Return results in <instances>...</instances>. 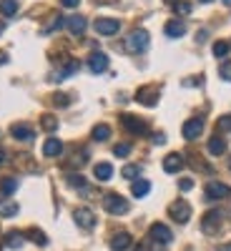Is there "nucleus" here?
I'll return each mask as SVG.
<instances>
[{
  "mask_svg": "<svg viewBox=\"0 0 231 251\" xmlns=\"http://www.w3.org/2000/svg\"><path fill=\"white\" fill-rule=\"evenodd\" d=\"M63 153V143L58 141V138H48L46 143H43V156H48V158H58Z\"/></svg>",
  "mask_w": 231,
  "mask_h": 251,
  "instance_id": "nucleus-17",
  "label": "nucleus"
},
{
  "mask_svg": "<svg viewBox=\"0 0 231 251\" xmlns=\"http://www.w3.org/2000/svg\"><path fill=\"white\" fill-rule=\"evenodd\" d=\"M204 133V118H188L186 123H183V138L186 141H196L199 136Z\"/></svg>",
  "mask_w": 231,
  "mask_h": 251,
  "instance_id": "nucleus-10",
  "label": "nucleus"
},
{
  "mask_svg": "<svg viewBox=\"0 0 231 251\" xmlns=\"http://www.w3.org/2000/svg\"><path fill=\"white\" fill-rule=\"evenodd\" d=\"M18 211H20V208H18V203H15V201H0V216L13 219Z\"/></svg>",
  "mask_w": 231,
  "mask_h": 251,
  "instance_id": "nucleus-24",
  "label": "nucleus"
},
{
  "mask_svg": "<svg viewBox=\"0 0 231 251\" xmlns=\"http://www.w3.org/2000/svg\"><path fill=\"white\" fill-rule=\"evenodd\" d=\"M23 241H26V236L20 234V231H10L5 236V246L8 249H20V246H23Z\"/></svg>",
  "mask_w": 231,
  "mask_h": 251,
  "instance_id": "nucleus-26",
  "label": "nucleus"
},
{
  "mask_svg": "<svg viewBox=\"0 0 231 251\" xmlns=\"http://www.w3.org/2000/svg\"><path fill=\"white\" fill-rule=\"evenodd\" d=\"M3 163H8V153H5V149H0V166Z\"/></svg>",
  "mask_w": 231,
  "mask_h": 251,
  "instance_id": "nucleus-42",
  "label": "nucleus"
},
{
  "mask_svg": "<svg viewBox=\"0 0 231 251\" xmlns=\"http://www.w3.org/2000/svg\"><path fill=\"white\" fill-rule=\"evenodd\" d=\"M113 153H116L118 158H126V156L131 153V143H118L116 149H113Z\"/></svg>",
  "mask_w": 231,
  "mask_h": 251,
  "instance_id": "nucleus-34",
  "label": "nucleus"
},
{
  "mask_svg": "<svg viewBox=\"0 0 231 251\" xmlns=\"http://www.w3.org/2000/svg\"><path fill=\"white\" fill-rule=\"evenodd\" d=\"M15 188H18V178H13V176L0 178V194H3V196H10Z\"/></svg>",
  "mask_w": 231,
  "mask_h": 251,
  "instance_id": "nucleus-23",
  "label": "nucleus"
},
{
  "mask_svg": "<svg viewBox=\"0 0 231 251\" xmlns=\"http://www.w3.org/2000/svg\"><path fill=\"white\" fill-rule=\"evenodd\" d=\"M103 208L113 216H121V214L128 211V201H126L121 194H106L103 196Z\"/></svg>",
  "mask_w": 231,
  "mask_h": 251,
  "instance_id": "nucleus-1",
  "label": "nucleus"
},
{
  "mask_svg": "<svg viewBox=\"0 0 231 251\" xmlns=\"http://www.w3.org/2000/svg\"><path fill=\"white\" fill-rule=\"evenodd\" d=\"M121 123H123L126 131H128V133H136V136H143L146 131H149L146 121H141L138 116H131V113H123V116H121Z\"/></svg>",
  "mask_w": 231,
  "mask_h": 251,
  "instance_id": "nucleus-6",
  "label": "nucleus"
},
{
  "mask_svg": "<svg viewBox=\"0 0 231 251\" xmlns=\"http://www.w3.org/2000/svg\"><path fill=\"white\" fill-rule=\"evenodd\" d=\"M204 194H206L208 201H221V199L231 196V188L226 183H221V181H208L206 188H204Z\"/></svg>",
  "mask_w": 231,
  "mask_h": 251,
  "instance_id": "nucleus-4",
  "label": "nucleus"
},
{
  "mask_svg": "<svg viewBox=\"0 0 231 251\" xmlns=\"http://www.w3.org/2000/svg\"><path fill=\"white\" fill-rule=\"evenodd\" d=\"M78 3H80V0H60L63 8H78Z\"/></svg>",
  "mask_w": 231,
  "mask_h": 251,
  "instance_id": "nucleus-40",
  "label": "nucleus"
},
{
  "mask_svg": "<svg viewBox=\"0 0 231 251\" xmlns=\"http://www.w3.org/2000/svg\"><path fill=\"white\" fill-rule=\"evenodd\" d=\"M221 224H224V214L221 211H206L204 214V221H201V228H204L206 234H216Z\"/></svg>",
  "mask_w": 231,
  "mask_h": 251,
  "instance_id": "nucleus-9",
  "label": "nucleus"
},
{
  "mask_svg": "<svg viewBox=\"0 0 231 251\" xmlns=\"http://www.w3.org/2000/svg\"><path fill=\"white\" fill-rule=\"evenodd\" d=\"M224 5H226V8H231V0H224Z\"/></svg>",
  "mask_w": 231,
  "mask_h": 251,
  "instance_id": "nucleus-45",
  "label": "nucleus"
},
{
  "mask_svg": "<svg viewBox=\"0 0 231 251\" xmlns=\"http://www.w3.org/2000/svg\"><path fill=\"white\" fill-rule=\"evenodd\" d=\"M149 191H151V183L146 181V178H136V181H133V186H131V194H133L136 199H143Z\"/></svg>",
  "mask_w": 231,
  "mask_h": 251,
  "instance_id": "nucleus-21",
  "label": "nucleus"
},
{
  "mask_svg": "<svg viewBox=\"0 0 231 251\" xmlns=\"http://www.w3.org/2000/svg\"><path fill=\"white\" fill-rule=\"evenodd\" d=\"M229 50H231V46L226 43V40H216V43H214V55L216 58H226Z\"/></svg>",
  "mask_w": 231,
  "mask_h": 251,
  "instance_id": "nucleus-27",
  "label": "nucleus"
},
{
  "mask_svg": "<svg viewBox=\"0 0 231 251\" xmlns=\"http://www.w3.org/2000/svg\"><path fill=\"white\" fill-rule=\"evenodd\" d=\"M169 216L176 221V224H186L191 219V203L183 201V199H176L171 206H169Z\"/></svg>",
  "mask_w": 231,
  "mask_h": 251,
  "instance_id": "nucleus-3",
  "label": "nucleus"
},
{
  "mask_svg": "<svg viewBox=\"0 0 231 251\" xmlns=\"http://www.w3.org/2000/svg\"><path fill=\"white\" fill-rule=\"evenodd\" d=\"M93 28H96L98 35H116L121 30V23H118L116 18H98L96 23H93Z\"/></svg>",
  "mask_w": 231,
  "mask_h": 251,
  "instance_id": "nucleus-8",
  "label": "nucleus"
},
{
  "mask_svg": "<svg viewBox=\"0 0 231 251\" xmlns=\"http://www.w3.org/2000/svg\"><path fill=\"white\" fill-rule=\"evenodd\" d=\"M154 143H156V146L166 143V136H163V133H154Z\"/></svg>",
  "mask_w": 231,
  "mask_h": 251,
  "instance_id": "nucleus-41",
  "label": "nucleus"
},
{
  "mask_svg": "<svg viewBox=\"0 0 231 251\" xmlns=\"http://www.w3.org/2000/svg\"><path fill=\"white\" fill-rule=\"evenodd\" d=\"M15 10H18L15 0H0V13L3 15H15Z\"/></svg>",
  "mask_w": 231,
  "mask_h": 251,
  "instance_id": "nucleus-29",
  "label": "nucleus"
},
{
  "mask_svg": "<svg viewBox=\"0 0 231 251\" xmlns=\"http://www.w3.org/2000/svg\"><path fill=\"white\" fill-rule=\"evenodd\" d=\"M93 176L96 181H111L113 178V166L108 161H103V163H96V169H93Z\"/></svg>",
  "mask_w": 231,
  "mask_h": 251,
  "instance_id": "nucleus-18",
  "label": "nucleus"
},
{
  "mask_svg": "<svg viewBox=\"0 0 231 251\" xmlns=\"http://www.w3.org/2000/svg\"><path fill=\"white\" fill-rule=\"evenodd\" d=\"M26 236H28L33 244H38V246H48V239H46V234L40 231V228H28Z\"/></svg>",
  "mask_w": 231,
  "mask_h": 251,
  "instance_id": "nucleus-25",
  "label": "nucleus"
},
{
  "mask_svg": "<svg viewBox=\"0 0 231 251\" xmlns=\"http://www.w3.org/2000/svg\"><path fill=\"white\" fill-rule=\"evenodd\" d=\"M0 63H8V55L5 53H0Z\"/></svg>",
  "mask_w": 231,
  "mask_h": 251,
  "instance_id": "nucleus-44",
  "label": "nucleus"
},
{
  "mask_svg": "<svg viewBox=\"0 0 231 251\" xmlns=\"http://www.w3.org/2000/svg\"><path fill=\"white\" fill-rule=\"evenodd\" d=\"M53 103H55V106H68L71 98H68L66 93H55V96H53Z\"/></svg>",
  "mask_w": 231,
  "mask_h": 251,
  "instance_id": "nucleus-36",
  "label": "nucleus"
},
{
  "mask_svg": "<svg viewBox=\"0 0 231 251\" xmlns=\"http://www.w3.org/2000/svg\"><path fill=\"white\" fill-rule=\"evenodd\" d=\"M136 100L141 103V106L154 108L156 103H158V88H156V86H143V88H138V91H136Z\"/></svg>",
  "mask_w": 231,
  "mask_h": 251,
  "instance_id": "nucleus-7",
  "label": "nucleus"
},
{
  "mask_svg": "<svg viewBox=\"0 0 231 251\" xmlns=\"http://www.w3.org/2000/svg\"><path fill=\"white\" fill-rule=\"evenodd\" d=\"M179 188H181V191H191L194 181H191V178H183V181H179Z\"/></svg>",
  "mask_w": 231,
  "mask_h": 251,
  "instance_id": "nucleus-39",
  "label": "nucleus"
},
{
  "mask_svg": "<svg viewBox=\"0 0 231 251\" xmlns=\"http://www.w3.org/2000/svg\"><path fill=\"white\" fill-rule=\"evenodd\" d=\"M76 224L80 226V228H93L96 226V216H93V211L91 208H76Z\"/></svg>",
  "mask_w": 231,
  "mask_h": 251,
  "instance_id": "nucleus-14",
  "label": "nucleus"
},
{
  "mask_svg": "<svg viewBox=\"0 0 231 251\" xmlns=\"http://www.w3.org/2000/svg\"><path fill=\"white\" fill-rule=\"evenodd\" d=\"M126 48H128L131 53H143L146 48H149V33L146 30H133L128 35V40H126Z\"/></svg>",
  "mask_w": 231,
  "mask_h": 251,
  "instance_id": "nucleus-5",
  "label": "nucleus"
},
{
  "mask_svg": "<svg viewBox=\"0 0 231 251\" xmlns=\"http://www.w3.org/2000/svg\"><path fill=\"white\" fill-rule=\"evenodd\" d=\"M66 25H68V30H71L73 35H83V30L88 28V20L83 18V15H71Z\"/></svg>",
  "mask_w": 231,
  "mask_h": 251,
  "instance_id": "nucleus-16",
  "label": "nucleus"
},
{
  "mask_svg": "<svg viewBox=\"0 0 231 251\" xmlns=\"http://www.w3.org/2000/svg\"><path fill=\"white\" fill-rule=\"evenodd\" d=\"M88 161V151H78L71 161H68V166H73V169H78V166H83V163H86Z\"/></svg>",
  "mask_w": 231,
  "mask_h": 251,
  "instance_id": "nucleus-33",
  "label": "nucleus"
},
{
  "mask_svg": "<svg viewBox=\"0 0 231 251\" xmlns=\"http://www.w3.org/2000/svg\"><path fill=\"white\" fill-rule=\"evenodd\" d=\"M229 169H231V156H229Z\"/></svg>",
  "mask_w": 231,
  "mask_h": 251,
  "instance_id": "nucleus-46",
  "label": "nucleus"
},
{
  "mask_svg": "<svg viewBox=\"0 0 231 251\" xmlns=\"http://www.w3.org/2000/svg\"><path fill=\"white\" fill-rule=\"evenodd\" d=\"M221 78H224V80H231V60L221 66Z\"/></svg>",
  "mask_w": 231,
  "mask_h": 251,
  "instance_id": "nucleus-38",
  "label": "nucleus"
},
{
  "mask_svg": "<svg viewBox=\"0 0 231 251\" xmlns=\"http://www.w3.org/2000/svg\"><path fill=\"white\" fill-rule=\"evenodd\" d=\"M0 33H3V23H0Z\"/></svg>",
  "mask_w": 231,
  "mask_h": 251,
  "instance_id": "nucleus-49",
  "label": "nucleus"
},
{
  "mask_svg": "<svg viewBox=\"0 0 231 251\" xmlns=\"http://www.w3.org/2000/svg\"><path fill=\"white\" fill-rule=\"evenodd\" d=\"M163 33L169 35V38H181L186 33V25L181 23V20H169V23L163 25Z\"/></svg>",
  "mask_w": 231,
  "mask_h": 251,
  "instance_id": "nucleus-19",
  "label": "nucleus"
},
{
  "mask_svg": "<svg viewBox=\"0 0 231 251\" xmlns=\"http://www.w3.org/2000/svg\"><path fill=\"white\" fill-rule=\"evenodd\" d=\"M196 40H199V43H204V40H206V30H199V35H196Z\"/></svg>",
  "mask_w": 231,
  "mask_h": 251,
  "instance_id": "nucleus-43",
  "label": "nucleus"
},
{
  "mask_svg": "<svg viewBox=\"0 0 231 251\" xmlns=\"http://www.w3.org/2000/svg\"><path fill=\"white\" fill-rule=\"evenodd\" d=\"M183 156L181 153H169V156H166L163 158V171L166 174H179L181 169H183Z\"/></svg>",
  "mask_w": 231,
  "mask_h": 251,
  "instance_id": "nucleus-13",
  "label": "nucleus"
},
{
  "mask_svg": "<svg viewBox=\"0 0 231 251\" xmlns=\"http://www.w3.org/2000/svg\"><path fill=\"white\" fill-rule=\"evenodd\" d=\"M123 178H128V181H136V176L141 174V169H138V166L136 163H128V166H123Z\"/></svg>",
  "mask_w": 231,
  "mask_h": 251,
  "instance_id": "nucleus-28",
  "label": "nucleus"
},
{
  "mask_svg": "<svg viewBox=\"0 0 231 251\" xmlns=\"http://www.w3.org/2000/svg\"><path fill=\"white\" fill-rule=\"evenodd\" d=\"M40 126H43V131L53 133V131L58 128V121H55L53 116H43V118H40Z\"/></svg>",
  "mask_w": 231,
  "mask_h": 251,
  "instance_id": "nucleus-31",
  "label": "nucleus"
},
{
  "mask_svg": "<svg viewBox=\"0 0 231 251\" xmlns=\"http://www.w3.org/2000/svg\"><path fill=\"white\" fill-rule=\"evenodd\" d=\"M219 128L221 131H231V116H221L219 118Z\"/></svg>",
  "mask_w": 231,
  "mask_h": 251,
  "instance_id": "nucleus-37",
  "label": "nucleus"
},
{
  "mask_svg": "<svg viewBox=\"0 0 231 251\" xmlns=\"http://www.w3.org/2000/svg\"><path fill=\"white\" fill-rule=\"evenodd\" d=\"M191 10H194V5L186 3V0H176V3H174V13H179V15H186V13H191Z\"/></svg>",
  "mask_w": 231,
  "mask_h": 251,
  "instance_id": "nucleus-32",
  "label": "nucleus"
},
{
  "mask_svg": "<svg viewBox=\"0 0 231 251\" xmlns=\"http://www.w3.org/2000/svg\"><path fill=\"white\" fill-rule=\"evenodd\" d=\"M208 153H211V156L226 153V141L221 136H211V138H208Z\"/></svg>",
  "mask_w": 231,
  "mask_h": 251,
  "instance_id": "nucleus-20",
  "label": "nucleus"
},
{
  "mask_svg": "<svg viewBox=\"0 0 231 251\" xmlns=\"http://www.w3.org/2000/svg\"><path fill=\"white\" fill-rule=\"evenodd\" d=\"M201 3H211V0H201Z\"/></svg>",
  "mask_w": 231,
  "mask_h": 251,
  "instance_id": "nucleus-48",
  "label": "nucleus"
},
{
  "mask_svg": "<svg viewBox=\"0 0 231 251\" xmlns=\"http://www.w3.org/2000/svg\"><path fill=\"white\" fill-rule=\"evenodd\" d=\"M91 136H93V141H108V138H111V126H108V123H98V126H93Z\"/></svg>",
  "mask_w": 231,
  "mask_h": 251,
  "instance_id": "nucleus-22",
  "label": "nucleus"
},
{
  "mask_svg": "<svg viewBox=\"0 0 231 251\" xmlns=\"http://www.w3.org/2000/svg\"><path fill=\"white\" fill-rule=\"evenodd\" d=\"M131 244H133V236L128 231H118V234L111 236V249L113 251H128Z\"/></svg>",
  "mask_w": 231,
  "mask_h": 251,
  "instance_id": "nucleus-11",
  "label": "nucleus"
},
{
  "mask_svg": "<svg viewBox=\"0 0 231 251\" xmlns=\"http://www.w3.org/2000/svg\"><path fill=\"white\" fill-rule=\"evenodd\" d=\"M88 68H91V73H103L108 68V55L106 53H93L88 58Z\"/></svg>",
  "mask_w": 231,
  "mask_h": 251,
  "instance_id": "nucleus-15",
  "label": "nucleus"
},
{
  "mask_svg": "<svg viewBox=\"0 0 231 251\" xmlns=\"http://www.w3.org/2000/svg\"><path fill=\"white\" fill-rule=\"evenodd\" d=\"M10 136H13L15 141H33L35 131L30 128L28 123H13V126H10Z\"/></svg>",
  "mask_w": 231,
  "mask_h": 251,
  "instance_id": "nucleus-12",
  "label": "nucleus"
},
{
  "mask_svg": "<svg viewBox=\"0 0 231 251\" xmlns=\"http://www.w3.org/2000/svg\"><path fill=\"white\" fill-rule=\"evenodd\" d=\"M149 239L156 241L158 246H166V244L174 241V234H171V228L166 226V224L156 221V224H151V228H149Z\"/></svg>",
  "mask_w": 231,
  "mask_h": 251,
  "instance_id": "nucleus-2",
  "label": "nucleus"
},
{
  "mask_svg": "<svg viewBox=\"0 0 231 251\" xmlns=\"http://www.w3.org/2000/svg\"><path fill=\"white\" fill-rule=\"evenodd\" d=\"M66 181H68V186H73V188H86V178H83L80 174H68Z\"/></svg>",
  "mask_w": 231,
  "mask_h": 251,
  "instance_id": "nucleus-30",
  "label": "nucleus"
},
{
  "mask_svg": "<svg viewBox=\"0 0 231 251\" xmlns=\"http://www.w3.org/2000/svg\"><path fill=\"white\" fill-rule=\"evenodd\" d=\"M166 3H176V0H166Z\"/></svg>",
  "mask_w": 231,
  "mask_h": 251,
  "instance_id": "nucleus-47",
  "label": "nucleus"
},
{
  "mask_svg": "<svg viewBox=\"0 0 231 251\" xmlns=\"http://www.w3.org/2000/svg\"><path fill=\"white\" fill-rule=\"evenodd\" d=\"M60 25H63L60 15H53V18H51V23H48V25L43 28V33H53V30H55V28H60Z\"/></svg>",
  "mask_w": 231,
  "mask_h": 251,
  "instance_id": "nucleus-35",
  "label": "nucleus"
}]
</instances>
